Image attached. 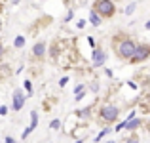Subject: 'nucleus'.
Returning a JSON list of instances; mask_svg holds the SVG:
<instances>
[{
  "mask_svg": "<svg viewBox=\"0 0 150 143\" xmlns=\"http://www.w3.org/2000/svg\"><path fill=\"white\" fill-rule=\"evenodd\" d=\"M146 29H148V31H150V21H148V23H146Z\"/></svg>",
  "mask_w": 150,
  "mask_h": 143,
  "instance_id": "18",
  "label": "nucleus"
},
{
  "mask_svg": "<svg viewBox=\"0 0 150 143\" xmlns=\"http://www.w3.org/2000/svg\"><path fill=\"white\" fill-rule=\"evenodd\" d=\"M150 55V46H137L135 55L131 57V63H141Z\"/></svg>",
  "mask_w": 150,
  "mask_h": 143,
  "instance_id": "4",
  "label": "nucleus"
},
{
  "mask_svg": "<svg viewBox=\"0 0 150 143\" xmlns=\"http://www.w3.org/2000/svg\"><path fill=\"white\" fill-rule=\"evenodd\" d=\"M25 90L29 94H33V84H30V80H25Z\"/></svg>",
  "mask_w": 150,
  "mask_h": 143,
  "instance_id": "13",
  "label": "nucleus"
},
{
  "mask_svg": "<svg viewBox=\"0 0 150 143\" xmlns=\"http://www.w3.org/2000/svg\"><path fill=\"white\" fill-rule=\"evenodd\" d=\"M25 97L27 95H23L19 90H15L13 92V111H21L23 105H25Z\"/></svg>",
  "mask_w": 150,
  "mask_h": 143,
  "instance_id": "6",
  "label": "nucleus"
},
{
  "mask_svg": "<svg viewBox=\"0 0 150 143\" xmlns=\"http://www.w3.org/2000/svg\"><path fill=\"white\" fill-rule=\"evenodd\" d=\"M89 23H91V25H95V27H97V25H101V15L97 14L95 10L89 14Z\"/></svg>",
  "mask_w": 150,
  "mask_h": 143,
  "instance_id": "8",
  "label": "nucleus"
},
{
  "mask_svg": "<svg viewBox=\"0 0 150 143\" xmlns=\"http://www.w3.org/2000/svg\"><path fill=\"white\" fill-rule=\"evenodd\" d=\"M76 143H82V141H76Z\"/></svg>",
  "mask_w": 150,
  "mask_h": 143,
  "instance_id": "21",
  "label": "nucleus"
},
{
  "mask_svg": "<svg viewBox=\"0 0 150 143\" xmlns=\"http://www.w3.org/2000/svg\"><path fill=\"white\" fill-rule=\"evenodd\" d=\"M108 143H114V141H108Z\"/></svg>",
  "mask_w": 150,
  "mask_h": 143,
  "instance_id": "22",
  "label": "nucleus"
},
{
  "mask_svg": "<svg viewBox=\"0 0 150 143\" xmlns=\"http://www.w3.org/2000/svg\"><path fill=\"white\" fill-rule=\"evenodd\" d=\"M133 143H139V141H133Z\"/></svg>",
  "mask_w": 150,
  "mask_h": 143,
  "instance_id": "20",
  "label": "nucleus"
},
{
  "mask_svg": "<svg viewBox=\"0 0 150 143\" xmlns=\"http://www.w3.org/2000/svg\"><path fill=\"white\" fill-rule=\"evenodd\" d=\"M95 11L101 17H112L116 11V6L112 0H95Z\"/></svg>",
  "mask_w": 150,
  "mask_h": 143,
  "instance_id": "2",
  "label": "nucleus"
},
{
  "mask_svg": "<svg viewBox=\"0 0 150 143\" xmlns=\"http://www.w3.org/2000/svg\"><path fill=\"white\" fill-rule=\"evenodd\" d=\"M135 51H137V44L131 38H122L116 44V54H118V57H122V59H129V61H131Z\"/></svg>",
  "mask_w": 150,
  "mask_h": 143,
  "instance_id": "1",
  "label": "nucleus"
},
{
  "mask_svg": "<svg viewBox=\"0 0 150 143\" xmlns=\"http://www.w3.org/2000/svg\"><path fill=\"white\" fill-rule=\"evenodd\" d=\"M44 54H46V44H44V42L34 44V48H33V55H34V57H42Z\"/></svg>",
  "mask_w": 150,
  "mask_h": 143,
  "instance_id": "7",
  "label": "nucleus"
},
{
  "mask_svg": "<svg viewBox=\"0 0 150 143\" xmlns=\"http://www.w3.org/2000/svg\"><path fill=\"white\" fill-rule=\"evenodd\" d=\"M139 124H141V120H127V126H125V128L127 130H135Z\"/></svg>",
  "mask_w": 150,
  "mask_h": 143,
  "instance_id": "10",
  "label": "nucleus"
},
{
  "mask_svg": "<svg viewBox=\"0 0 150 143\" xmlns=\"http://www.w3.org/2000/svg\"><path fill=\"white\" fill-rule=\"evenodd\" d=\"M13 44H15V48H23V46H25V38H23V36H17Z\"/></svg>",
  "mask_w": 150,
  "mask_h": 143,
  "instance_id": "11",
  "label": "nucleus"
},
{
  "mask_svg": "<svg viewBox=\"0 0 150 143\" xmlns=\"http://www.w3.org/2000/svg\"><path fill=\"white\" fill-rule=\"evenodd\" d=\"M0 31H2V19H0Z\"/></svg>",
  "mask_w": 150,
  "mask_h": 143,
  "instance_id": "19",
  "label": "nucleus"
},
{
  "mask_svg": "<svg viewBox=\"0 0 150 143\" xmlns=\"http://www.w3.org/2000/svg\"><path fill=\"white\" fill-rule=\"evenodd\" d=\"M36 124H38V114H36V111H33L30 113V128H36Z\"/></svg>",
  "mask_w": 150,
  "mask_h": 143,
  "instance_id": "9",
  "label": "nucleus"
},
{
  "mask_svg": "<svg viewBox=\"0 0 150 143\" xmlns=\"http://www.w3.org/2000/svg\"><path fill=\"white\" fill-rule=\"evenodd\" d=\"M133 10H135V4H129V6L125 8V14H127V15H129V14H133Z\"/></svg>",
  "mask_w": 150,
  "mask_h": 143,
  "instance_id": "14",
  "label": "nucleus"
},
{
  "mask_svg": "<svg viewBox=\"0 0 150 143\" xmlns=\"http://www.w3.org/2000/svg\"><path fill=\"white\" fill-rule=\"evenodd\" d=\"M2 55H4V46H2V42H0V59H2Z\"/></svg>",
  "mask_w": 150,
  "mask_h": 143,
  "instance_id": "17",
  "label": "nucleus"
},
{
  "mask_svg": "<svg viewBox=\"0 0 150 143\" xmlns=\"http://www.w3.org/2000/svg\"><path fill=\"white\" fill-rule=\"evenodd\" d=\"M50 126H51V130H57L59 126H61V120H51V124H50Z\"/></svg>",
  "mask_w": 150,
  "mask_h": 143,
  "instance_id": "12",
  "label": "nucleus"
},
{
  "mask_svg": "<svg viewBox=\"0 0 150 143\" xmlns=\"http://www.w3.org/2000/svg\"><path fill=\"white\" fill-rule=\"evenodd\" d=\"M105 59H106L105 51H103V50H99V48H93V54H91L93 67H101V65H105Z\"/></svg>",
  "mask_w": 150,
  "mask_h": 143,
  "instance_id": "5",
  "label": "nucleus"
},
{
  "mask_svg": "<svg viewBox=\"0 0 150 143\" xmlns=\"http://www.w3.org/2000/svg\"><path fill=\"white\" fill-rule=\"evenodd\" d=\"M4 143H15V139H13V137H6V141H4Z\"/></svg>",
  "mask_w": 150,
  "mask_h": 143,
  "instance_id": "16",
  "label": "nucleus"
},
{
  "mask_svg": "<svg viewBox=\"0 0 150 143\" xmlns=\"http://www.w3.org/2000/svg\"><path fill=\"white\" fill-rule=\"evenodd\" d=\"M118 114H120V111L114 105H105L101 109V117H103V120H106V122H114L118 118Z\"/></svg>",
  "mask_w": 150,
  "mask_h": 143,
  "instance_id": "3",
  "label": "nucleus"
},
{
  "mask_svg": "<svg viewBox=\"0 0 150 143\" xmlns=\"http://www.w3.org/2000/svg\"><path fill=\"white\" fill-rule=\"evenodd\" d=\"M6 113H8V107H4V105H2V107H0V114H2V117H4V114H6Z\"/></svg>",
  "mask_w": 150,
  "mask_h": 143,
  "instance_id": "15",
  "label": "nucleus"
}]
</instances>
